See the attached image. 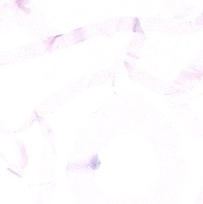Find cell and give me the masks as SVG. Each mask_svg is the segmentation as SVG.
I'll return each instance as SVG.
<instances>
[{"label": "cell", "instance_id": "cell-1", "mask_svg": "<svg viewBox=\"0 0 203 204\" xmlns=\"http://www.w3.org/2000/svg\"><path fill=\"white\" fill-rule=\"evenodd\" d=\"M100 162L98 161V159L97 158V156H94L92 161V168L94 169H95L97 168L98 167V166L99 165Z\"/></svg>", "mask_w": 203, "mask_h": 204}]
</instances>
